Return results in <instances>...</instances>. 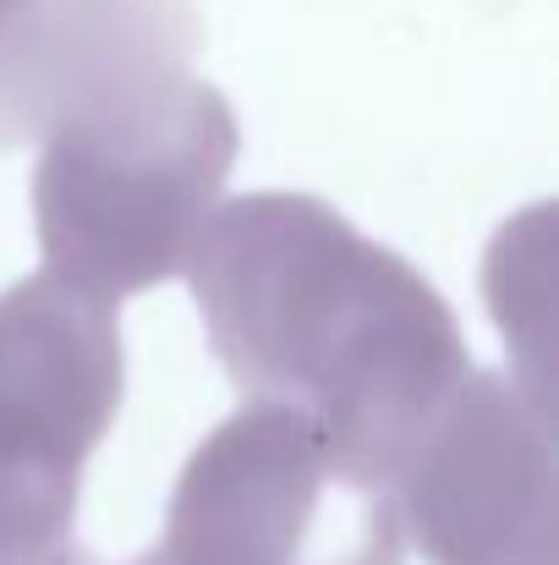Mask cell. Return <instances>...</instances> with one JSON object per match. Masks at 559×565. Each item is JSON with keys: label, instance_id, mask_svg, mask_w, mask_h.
Here are the masks:
<instances>
[{"label": "cell", "instance_id": "4", "mask_svg": "<svg viewBox=\"0 0 559 565\" xmlns=\"http://www.w3.org/2000/svg\"><path fill=\"white\" fill-rule=\"evenodd\" d=\"M121 406L116 313L28 275L0 291V565H88L72 516Z\"/></svg>", "mask_w": 559, "mask_h": 565}, {"label": "cell", "instance_id": "8", "mask_svg": "<svg viewBox=\"0 0 559 565\" xmlns=\"http://www.w3.org/2000/svg\"><path fill=\"white\" fill-rule=\"evenodd\" d=\"M132 565H171V561H165V555H160V550H149V555H143V561H132Z\"/></svg>", "mask_w": 559, "mask_h": 565}, {"label": "cell", "instance_id": "2", "mask_svg": "<svg viewBox=\"0 0 559 565\" xmlns=\"http://www.w3.org/2000/svg\"><path fill=\"white\" fill-rule=\"evenodd\" d=\"M236 143L225 94L197 77L50 132L33 166L39 275L110 313L121 297L186 275Z\"/></svg>", "mask_w": 559, "mask_h": 565}, {"label": "cell", "instance_id": "3", "mask_svg": "<svg viewBox=\"0 0 559 565\" xmlns=\"http://www.w3.org/2000/svg\"><path fill=\"white\" fill-rule=\"evenodd\" d=\"M160 555L171 565H400L395 483L363 472L313 417L247 401L182 467Z\"/></svg>", "mask_w": 559, "mask_h": 565}, {"label": "cell", "instance_id": "6", "mask_svg": "<svg viewBox=\"0 0 559 565\" xmlns=\"http://www.w3.org/2000/svg\"><path fill=\"white\" fill-rule=\"evenodd\" d=\"M192 0H22L0 28V149L192 83Z\"/></svg>", "mask_w": 559, "mask_h": 565}, {"label": "cell", "instance_id": "7", "mask_svg": "<svg viewBox=\"0 0 559 565\" xmlns=\"http://www.w3.org/2000/svg\"><path fill=\"white\" fill-rule=\"evenodd\" d=\"M17 11H22V0H0V28H6V22H11Z\"/></svg>", "mask_w": 559, "mask_h": 565}, {"label": "cell", "instance_id": "1", "mask_svg": "<svg viewBox=\"0 0 559 565\" xmlns=\"http://www.w3.org/2000/svg\"><path fill=\"white\" fill-rule=\"evenodd\" d=\"M186 275L230 384L313 417L384 483L472 374L439 291L319 198L219 203Z\"/></svg>", "mask_w": 559, "mask_h": 565}, {"label": "cell", "instance_id": "5", "mask_svg": "<svg viewBox=\"0 0 559 565\" xmlns=\"http://www.w3.org/2000/svg\"><path fill=\"white\" fill-rule=\"evenodd\" d=\"M395 505L433 565H555L544 401L472 369L400 467Z\"/></svg>", "mask_w": 559, "mask_h": 565}]
</instances>
